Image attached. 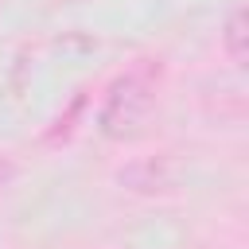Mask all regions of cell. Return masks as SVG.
<instances>
[{"instance_id": "obj_1", "label": "cell", "mask_w": 249, "mask_h": 249, "mask_svg": "<svg viewBox=\"0 0 249 249\" xmlns=\"http://www.w3.org/2000/svg\"><path fill=\"white\" fill-rule=\"evenodd\" d=\"M156 82H160V66H152V62L124 70L105 89V101L97 109V132L109 140H124L128 132H136V124L148 117V109L156 101Z\"/></svg>"}, {"instance_id": "obj_2", "label": "cell", "mask_w": 249, "mask_h": 249, "mask_svg": "<svg viewBox=\"0 0 249 249\" xmlns=\"http://www.w3.org/2000/svg\"><path fill=\"white\" fill-rule=\"evenodd\" d=\"M222 51H226V58L233 66H245V58H249V19H245V8L241 4L222 23Z\"/></svg>"}, {"instance_id": "obj_3", "label": "cell", "mask_w": 249, "mask_h": 249, "mask_svg": "<svg viewBox=\"0 0 249 249\" xmlns=\"http://www.w3.org/2000/svg\"><path fill=\"white\" fill-rule=\"evenodd\" d=\"M4 175H8V163H0V183H4Z\"/></svg>"}]
</instances>
